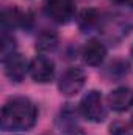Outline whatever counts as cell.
<instances>
[{"instance_id":"6da1fadb","label":"cell","mask_w":133,"mask_h":135,"mask_svg":"<svg viewBox=\"0 0 133 135\" xmlns=\"http://www.w3.org/2000/svg\"><path fill=\"white\" fill-rule=\"evenodd\" d=\"M38 119V108L28 98H11L2 107L0 127L5 132H27Z\"/></svg>"},{"instance_id":"7a4b0ae2","label":"cell","mask_w":133,"mask_h":135,"mask_svg":"<svg viewBox=\"0 0 133 135\" xmlns=\"http://www.w3.org/2000/svg\"><path fill=\"white\" fill-rule=\"evenodd\" d=\"M78 110L91 123H102L106 118V108L103 104V98L97 90H91L81 98Z\"/></svg>"},{"instance_id":"3957f363","label":"cell","mask_w":133,"mask_h":135,"mask_svg":"<svg viewBox=\"0 0 133 135\" xmlns=\"http://www.w3.org/2000/svg\"><path fill=\"white\" fill-rule=\"evenodd\" d=\"M45 14L57 24H67L75 14L74 0H44Z\"/></svg>"},{"instance_id":"277c9868","label":"cell","mask_w":133,"mask_h":135,"mask_svg":"<svg viewBox=\"0 0 133 135\" xmlns=\"http://www.w3.org/2000/svg\"><path fill=\"white\" fill-rule=\"evenodd\" d=\"M86 74L80 68H69L58 80V90L64 96H75L85 86Z\"/></svg>"},{"instance_id":"5b68a950","label":"cell","mask_w":133,"mask_h":135,"mask_svg":"<svg viewBox=\"0 0 133 135\" xmlns=\"http://www.w3.org/2000/svg\"><path fill=\"white\" fill-rule=\"evenodd\" d=\"M28 72L36 83H49L55 75V63L52 58L39 55L30 61Z\"/></svg>"},{"instance_id":"8992f818","label":"cell","mask_w":133,"mask_h":135,"mask_svg":"<svg viewBox=\"0 0 133 135\" xmlns=\"http://www.w3.org/2000/svg\"><path fill=\"white\" fill-rule=\"evenodd\" d=\"M33 24V16L28 11H21L17 8H6L2 11V30L9 32L16 27L30 28Z\"/></svg>"},{"instance_id":"52a82bcc","label":"cell","mask_w":133,"mask_h":135,"mask_svg":"<svg viewBox=\"0 0 133 135\" xmlns=\"http://www.w3.org/2000/svg\"><path fill=\"white\" fill-rule=\"evenodd\" d=\"M3 63V71H5V75L11 80V82H22L25 74L28 72V68L30 65L27 63V60L21 55V54H13L11 57H8L6 60L2 61Z\"/></svg>"},{"instance_id":"ba28073f","label":"cell","mask_w":133,"mask_h":135,"mask_svg":"<svg viewBox=\"0 0 133 135\" xmlns=\"http://www.w3.org/2000/svg\"><path fill=\"white\" fill-rule=\"evenodd\" d=\"M106 102H108L111 110L125 112L133 107V90L127 88V86H119L108 94Z\"/></svg>"},{"instance_id":"9c48e42d","label":"cell","mask_w":133,"mask_h":135,"mask_svg":"<svg viewBox=\"0 0 133 135\" xmlns=\"http://www.w3.org/2000/svg\"><path fill=\"white\" fill-rule=\"evenodd\" d=\"M81 55H83V61L86 65L99 66L106 57V47L99 39H91L85 44V47L81 50Z\"/></svg>"},{"instance_id":"30bf717a","label":"cell","mask_w":133,"mask_h":135,"mask_svg":"<svg viewBox=\"0 0 133 135\" xmlns=\"http://www.w3.org/2000/svg\"><path fill=\"white\" fill-rule=\"evenodd\" d=\"M77 22H78V27L81 32H91L100 24V16L96 9L88 8V9H83L80 13Z\"/></svg>"},{"instance_id":"8fae6325","label":"cell","mask_w":133,"mask_h":135,"mask_svg":"<svg viewBox=\"0 0 133 135\" xmlns=\"http://www.w3.org/2000/svg\"><path fill=\"white\" fill-rule=\"evenodd\" d=\"M58 46V35L52 30H44L36 38V49L39 52H52Z\"/></svg>"},{"instance_id":"7c38bea8","label":"cell","mask_w":133,"mask_h":135,"mask_svg":"<svg viewBox=\"0 0 133 135\" xmlns=\"http://www.w3.org/2000/svg\"><path fill=\"white\" fill-rule=\"evenodd\" d=\"M13 54H16V39L13 33L2 30V38H0V55H2V61L6 60L8 57H11Z\"/></svg>"},{"instance_id":"4fadbf2b","label":"cell","mask_w":133,"mask_h":135,"mask_svg":"<svg viewBox=\"0 0 133 135\" xmlns=\"http://www.w3.org/2000/svg\"><path fill=\"white\" fill-rule=\"evenodd\" d=\"M130 71V65L125 60H114L113 63H110V66L106 69V74L111 80H119L124 75H127Z\"/></svg>"},{"instance_id":"5bb4252c","label":"cell","mask_w":133,"mask_h":135,"mask_svg":"<svg viewBox=\"0 0 133 135\" xmlns=\"http://www.w3.org/2000/svg\"><path fill=\"white\" fill-rule=\"evenodd\" d=\"M110 135H133L130 126L121 123V121H114L110 126Z\"/></svg>"},{"instance_id":"9a60e30c","label":"cell","mask_w":133,"mask_h":135,"mask_svg":"<svg viewBox=\"0 0 133 135\" xmlns=\"http://www.w3.org/2000/svg\"><path fill=\"white\" fill-rule=\"evenodd\" d=\"M63 135H85V132H83V131H81L80 127L74 126V127L64 129V131H63Z\"/></svg>"},{"instance_id":"2e32d148","label":"cell","mask_w":133,"mask_h":135,"mask_svg":"<svg viewBox=\"0 0 133 135\" xmlns=\"http://www.w3.org/2000/svg\"><path fill=\"white\" fill-rule=\"evenodd\" d=\"M117 3H122V5H127V6H132L133 8V0H116Z\"/></svg>"},{"instance_id":"e0dca14e","label":"cell","mask_w":133,"mask_h":135,"mask_svg":"<svg viewBox=\"0 0 133 135\" xmlns=\"http://www.w3.org/2000/svg\"><path fill=\"white\" fill-rule=\"evenodd\" d=\"M132 129H133V113H132Z\"/></svg>"},{"instance_id":"ac0fdd59","label":"cell","mask_w":133,"mask_h":135,"mask_svg":"<svg viewBox=\"0 0 133 135\" xmlns=\"http://www.w3.org/2000/svg\"><path fill=\"white\" fill-rule=\"evenodd\" d=\"M130 52H132V55H133V46H132V50H130Z\"/></svg>"}]
</instances>
